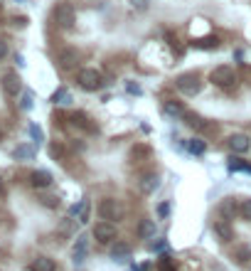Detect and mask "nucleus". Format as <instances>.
<instances>
[{
  "mask_svg": "<svg viewBox=\"0 0 251 271\" xmlns=\"http://www.w3.org/2000/svg\"><path fill=\"white\" fill-rule=\"evenodd\" d=\"M99 214H101V219H119L121 207L116 204V200L106 198V200H101V204H99Z\"/></svg>",
  "mask_w": 251,
  "mask_h": 271,
  "instance_id": "423d86ee",
  "label": "nucleus"
},
{
  "mask_svg": "<svg viewBox=\"0 0 251 271\" xmlns=\"http://www.w3.org/2000/svg\"><path fill=\"white\" fill-rule=\"evenodd\" d=\"M76 60H79V55H76V50H64V52H60V65L62 67H74L76 65Z\"/></svg>",
  "mask_w": 251,
  "mask_h": 271,
  "instance_id": "4468645a",
  "label": "nucleus"
},
{
  "mask_svg": "<svg viewBox=\"0 0 251 271\" xmlns=\"http://www.w3.org/2000/svg\"><path fill=\"white\" fill-rule=\"evenodd\" d=\"M15 158L17 160H32L35 158V148L32 145H20V148H15Z\"/></svg>",
  "mask_w": 251,
  "mask_h": 271,
  "instance_id": "dca6fc26",
  "label": "nucleus"
},
{
  "mask_svg": "<svg viewBox=\"0 0 251 271\" xmlns=\"http://www.w3.org/2000/svg\"><path fill=\"white\" fill-rule=\"evenodd\" d=\"M239 212H242V217H244V219H251V200H244L242 207H239Z\"/></svg>",
  "mask_w": 251,
  "mask_h": 271,
  "instance_id": "5701e85b",
  "label": "nucleus"
},
{
  "mask_svg": "<svg viewBox=\"0 0 251 271\" xmlns=\"http://www.w3.org/2000/svg\"><path fill=\"white\" fill-rule=\"evenodd\" d=\"M55 262L50 259V257H37L35 262H32V271H55Z\"/></svg>",
  "mask_w": 251,
  "mask_h": 271,
  "instance_id": "f8f14e48",
  "label": "nucleus"
},
{
  "mask_svg": "<svg viewBox=\"0 0 251 271\" xmlns=\"http://www.w3.org/2000/svg\"><path fill=\"white\" fill-rule=\"evenodd\" d=\"M158 185H160V180H158V175H153V173L140 178V193H145V195H150Z\"/></svg>",
  "mask_w": 251,
  "mask_h": 271,
  "instance_id": "9d476101",
  "label": "nucleus"
},
{
  "mask_svg": "<svg viewBox=\"0 0 251 271\" xmlns=\"http://www.w3.org/2000/svg\"><path fill=\"white\" fill-rule=\"evenodd\" d=\"M130 5L138 7V10H145V7H148V0H130Z\"/></svg>",
  "mask_w": 251,
  "mask_h": 271,
  "instance_id": "cd10ccee",
  "label": "nucleus"
},
{
  "mask_svg": "<svg viewBox=\"0 0 251 271\" xmlns=\"http://www.w3.org/2000/svg\"><path fill=\"white\" fill-rule=\"evenodd\" d=\"M229 148L234 150V153H247L251 148V138L244 134H234L229 136Z\"/></svg>",
  "mask_w": 251,
  "mask_h": 271,
  "instance_id": "0eeeda50",
  "label": "nucleus"
},
{
  "mask_svg": "<svg viewBox=\"0 0 251 271\" xmlns=\"http://www.w3.org/2000/svg\"><path fill=\"white\" fill-rule=\"evenodd\" d=\"M175 86H178L183 94L194 96V94H199V89H202V81H199V76H197V74H180V76L175 79Z\"/></svg>",
  "mask_w": 251,
  "mask_h": 271,
  "instance_id": "7ed1b4c3",
  "label": "nucleus"
},
{
  "mask_svg": "<svg viewBox=\"0 0 251 271\" xmlns=\"http://www.w3.org/2000/svg\"><path fill=\"white\" fill-rule=\"evenodd\" d=\"M133 271H135V269H133Z\"/></svg>",
  "mask_w": 251,
  "mask_h": 271,
  "instance_id": "7c9ffc66",
  "label": "nucleus"
},
{
  "mask_svg": "<svg viewBox=\"0 0 251 271\" xmlns=\"http://www.w3.org/2000/svg\"><path fill=\"white\" fill-rule=\"evenodd\" d=\"M197 47H204V50H212V47H219V40L217 37H204V40H199V42H194Z\"/></svg>",
  "mask_w": 251,
  "mask_h": 271,
  "instance_id": "412c9836",
  "label": "nucleus"
},
{
  "mask_svg": "<svg viewBox=\"0 0 251 271\" xmlns=\"http://www.w3.org/2000/svg\"><path fill=\"white\" fill-rule=\"evenodd\" d=\"M20 106H22L25 111H30V109H32V94H25L22 101H20Z\"/></svg>",
  "mask_w": 251,
  "mask_h": 271,
  "instance_id": "393cba45",
  "label": "nucleus"
},
{
  "mask_svg": "<svg viewBox=\"0 0 251 271\" xmlns=\"http://www.w3.org/2000/svg\"><path fill=\"white\" fill-rule=\"evenodd\" d=\"M249 257H251V249L249 247H242V249H239V262H247Z\"/></svg>",
  "mask_w": 251,
  "mask_h": 271,
  "instance_id": "a878e982",
  "label": "nucleus"
},
{
  "mask_svg": "<svg viewBox=\"0 0 251 271\" xmlns=\"http://www.w3.org/2000/svg\"><path fill=\"white\" fill-rule=\"evenodd\" d=\"M209 79H212L217 86H222V89H229V86H234V84H237V74H234V69L227 67V65H222V67L212 69Z\"/></svg>",
  "mask_w": 251,
  "mask_h": 271,
  "instance_id": "f03ea898",
  "label": "nucleus"
},
{
  "mask_svg": "<svg viewBox=\"0 0 251 271\" xmlns=\"http://www.w3.org/2000/svg\"><path fill=\"white\" fill-rule=\"evenodd\" d=\"M128 254H130V247L124 244V242H116V247L111 249V257H114L116 262H126V259H128Z\"/></svg>",
  "mask_w": 251,
  "mask_h": 271,
  "instance_id": "2eb2a0df",
  "label": "nucleus"
},
{
  "mask_svg": "<svg viewBox=\"0 0 251 271\" xmlns=\"http://www.w3.org/2000/svg\"><path fill=\"white\" fill-rule=\"evenodd\" d=\"M94 237H96V242L109 244V242L116 239V227H114L111 222H99V224L94 227Z\"/></svg>",
  "mask_w": 251,
  "mask_h": 271,
  "instance_id": "39448f33",
  "label": "nucleus"
},
{
  "mask_svg": "<svg viewBox=\"0 0 251 271\" xmlns=\"http://www.w3.org/2000/svg\"><path fill=\"white\" fill-rule=\"evenodd\" d=\"M185 145H188V150H189V153H194V155H202V153L207 150V145H204V143H202L199 138H189V140L185 143Z\"/></svg>",
  "mask_w": 251,
  "mask_h": 271,
  "instance_id": "f3484780",
  "label": "nucleus"
},
{
  "mask_svg": "<svg viewBox=\"0 0 251 271\" xmlns=\"http://www.w3.org/2000/svg\"><path fill=\"white\" fill-rule=\"evenodd\" d=\"M86 252H89V242H86V237H79L76 239V247H74V262L81 264L84 257H86Z\"/></svg>",
  "mask_w": 251,
  "mask_h": 271,
  "instance_id": "9b49d317",
  "label": "nucleus"
},
{
  "mask_svg": "<svg viewBox=\"0 0 251 271\" xmlns=\"http://www.w3.org/2000/svg\"><path fill=\"white\" fill-rule=\"evenodd\" d=\"M2 86H5V91H7V94H17L22 84H20V76H17L15 71H10V74H5V76H2Z\"/></svg>",
  "mask_w": 251,
  "mask_h": 271,
  "instance_id": "1a4fd4ad",
  "label": "nucleus"
},
{
  "mask_svg": "<svg viewBox=\"0 0 251 271\" xmlns=\"http://www.w3.org/2000/svg\"><path fill=\"white\" fill-rule=\"evenodd\" d=\"M76 79H79V84H81L86 91H96V89L104 84V76H101L99 69H81Z\"/></svg>",
  "mask_w": 251,
  "mask_h": 271,
  "instance_id": "20e7f679",
  "label": "nucleus"
},
{
  "mask_svg": "<svg viewBox=\"0 0 251 271\" xmlns=\"http://www.w3.org/2000/svg\"><path fill=\"white\" fill-rule=\"evenodd\" d=\"M165 114L168 116H185V109L178 101H165Z\"/></svg>",
  "mask_w": 251,
  "mask_h": 271,
  "instance_id": "a211bd4d",
  "label": "nucleus"
},
{
  "mask_svg": "<svg viewBox=\"0 0 251 271\" xmlns=\"http://www.w3.org/2000/svg\"><path fill=\"white\" fill-rule=\"evenodd\" d=\"M185 119H188V126L192 129H197V131H207L209 129V124H204L199 116H192V114H185Z\"/></svg>",
  "mask_w": 251,
  "mask_h": 271,
  "instance_id": "6ab92c4d",
  "label": "nucleus"
},
{
  "mask_svg": "<svg viewBox=\"0 0 251 271\" xmlns=\"http://www.w3.org/2000/svg\"><path fill=\"white\" fill-rule=\"evenodd\" d=\"M55 22L62 27V30H69V27H74V22H76V12H74V7L69 5V2H60L57 7H55Z\"/></svg>",
  "mask_w": 251,
  "mask_h": 271,
  "instance_id": "f257e3e1",
  "label": "nucleus"
},
{
  "mask_svg": "<svg viewBox=\"0 0 251 271\" xmlns=\"http://www.w3.org/2000/svg\"><path fill=\"white\" fill-rule=\"evenodd\" d=\"M30 183L35 185V188H50L52 185V173H47V170H35L32 175H30Z\"/></svg>",
  "mask_w": 251,
  "mask_h": 271,
  "instance_id": "6e6552de",
  "label": "nucleus"
},
{
  "mask_svg": "<svg viewBox=\"0 0 251 271\" xmlns=\"http://www.w3.org/2000/svg\"><path fill=\"white\" fill-rule=\"evenodd\" d=\"M52 101H55V104H69V101H71V96H69V91H66V89H60V91H55Z\"/></svg>",
  "mask_w": 251,
  "mask_h": 271,
  "instance_id": "aec40b11",
  "label": "nucleus"
},
{
  "mask_svg": "<svg viewBox=\"0 0 251 271\" xmlns=\"http://www.w3.org/2000/svg\"><path fill=\"white\" fill-rule=\"evenodd\" d=\"M5 55H7V45H5V42H2V40H0V60H2V57H5Z\"/></svg>",
  "mask_w": 251,
  "mask_h": 271,
  "instance_id": "c85d7f7f",
  "label": "nucleus"
},
{
  "mask_svg": "<svg viewBox=\"0 0 251 271\" xmlns=\"http://www.w3.org/2000/svg\"><path fill=\"white\" fill-rule=\"evenodd\" d=\"M160 271H173V267H170V259H168V257H163V259H160Z\"/></svg>",
  "mask_w": 251,
  "mask_h": 271,
  "instance_id": "bb28decb",
  "label": "nucleus"
},
{
  "mask_svg": "<svg viewBox=\"0 0 251 271\" xmlns=\"http://www.w3.org/2000/svg\"><path fill=\"white\" fill-rule=\"evenodd\" d=\"M150 249H155V252H160V249H165V242H158V244H150Z\"/></svg>",
  "mask_w": 251,
  "mask_h": 271,
  "instance_id": "c756f323",
  "label": "nucleus"
},
{
  "mask_svg": "<svg viewBox=\"0 0 251 271\" xmlns=\"http://www.w3.org/2000/svg\"><path fill=\"white\" fill-rule=\"evenodd\" d=\"M214 232H217L224 242H229V239H232V232H229V227H224V224H214Z\"/></svg>",
  "mask_w": 251,
  "mask_h": 271,
  "instance_id": "4be33fe9",
  "label": "nucleus"
},
{
  "mask_svg": "<svg viewBox=\"0 0 251 271\" xmlns=\"http://www.w3.org/2000/svg\"><path fill=\"white\" fill-rule=\"evenodd\" d=\"M30 136H32V138H35L37 143H40V140L45 138V136H42V131H40V126H35V124H30Z\"/></svg>",
  "mask_w": 251,
  "mask_h": 271,
  "instance_id": "b1692460",
  "label": "nucleus"
},
{
  "mask_svg": "<svg viewBox=\"0 0 251 271\" xmlns=\"http://www.w3.org/2000/svg\"><path fill=\"white\" fill-rule=\"evenodd\" d=\"M138 234H140L143 239L155 237V222H153V219H143V222L138 224Z\"/></svg>",
  "mask_w": 251,
  "mask_h": 271,
  "instance_id": "ddd939ff",
  "label": "nucleus"
}]
</instances>
